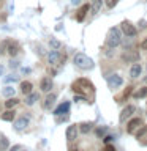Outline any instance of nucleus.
<instances>
[{
    "label": "nucleus",
    "mask_w": 147,
    "mask_h": 151,
    "mask_svg": "<svg viewBox=\"0 0 147 151\" xmlns=\"http://www.w3.org/2000/svg\"><path fill=\"white\" fill-rule=\"evenodd\" d=\"M122 41V33H120V28L117 27H112L111 30L108 32V38H106V42L109 47H117Z\"/></svg>",
    "instance_id": "obj_1"
},
{
    "label": "nucleus",
    "mask_w": 147,
    "mask_h": 151,
    "mask_svg": "<svg viewBox=\"0 0 147 151\" xmlns=\"http://www.w3.org/2000/svg\"><path fill=\"white\" fill-rule=\"evenodd\" d=\"M74 65L81 69H92L93 68V61L84 54H76L74 55Z\"/></svg>",
    "instance_id": "obj_2"
},
{
    "label": "nucleus",
    "mask_w": 147,
    "mask_h": 151,
    "mask_svg": "<svg viewBox=\"0 0 147 151\" xmlns=\"http://www.w3.org/2000/svg\"><path fill=\"white\" fill-rule=\"evenodd\" d=\"M47 61H49V65H60L62 61H65V55L62 54L60 50L52 49L49 54H47Z\"/></svg>",
    "instance_id": "obj_3"
},
{
    "label": "nucleus",
    "mask_w": 147,
    "mask_h": 151,
    "mask_svg": "<svg viewBox=\"0 0 147 151\" xmlns=\"http://www.w3.org/2000/svg\"><path fill=\"white\" fill-rule=\"evenodd\" d=\"M122 83H123V79H122L119 74H112V76H109V77H108L109 88H119Z\"/></svg>",
    "instance_id": "obj_4"
},
{
    "label": "nucleus",
    "mask_w": 147,
    "mask_h": 151,
    "mask_svg": "<svg viewBox=\"0 0 147 151\" xmlns=\"http://www.w3.org/2000/svg\"><path fill=\"white\" fill-rule=\"evenodd\" d=\"M122 32L127 35V38H133V36H136V28H135V25H131L130 22H122Z\"/></svg>",
    "instance_id": "obj_5"
},
{
    "label": "nucleus",
    "mask_w": 147,
    "mask_h": 151,
    "mask_svg": "<svg viewBox=\"0 0 147 151\" xmlns=\"http://www.w3.org/2000/svg\"><path fill=\"white\" fill-rule=\"evenodd\" d=\"M141 124H142L141 118H133V120H130V121H128V124H127V132H130V134H131V132H135V129H136V127H139Z\"/></svg>",
    "instance_id": "obj_6"
},
{
    "label": "nucleus",
    "mask_w": 147,
    "mask_h": 151,
    "mask_svg": "<svg viewBox=\"0 0 147 151\" xmlns=\"http://www.w3.org/2000/svg\"><path fill=\"white\" fill-rule=\"evenodd\" d=\"M135 110H136L135 106H127V107L122 110V113H120V121H125L127 118H130L133 113H135Z\"/></svg>",
    "instance_id": "obj_7"
},
{
    "label": "nucleus",
    "mask_w": 147,
    "mask_h": 151,
    "mask_svg": "<svg viewBox=\"0 0 147 151\" xmlns=\"http://www.w3.org/2000/svg\"><path fill=\"white\" fill-rule=\"evenodd\" d=\"M27 126H28V118H25V116H22V118H19V120L14 121V129L16 131H22V129H25Z\"/></svg>",
    "instance_id": "obj_8"
},
{
    "label": "nucleus",
    "mask_w": 147,
    "mask_h": 151,
    "mask_svg": "<svg viewBox=\"0 0 147 151\" xmlns=\"http://www.w3.org/2000/svg\"><path fill=\"white\" fill-rule=\"evenodd\" d=\"M78 126L76 124H73V126H68L66 127V140H74L76 139V135H78Z\"/></svg>",
    "instance_id": "obj_9"
},
{
    "label": "nucleus",
    "mask_w": 147,
    "mask_h": 151,
    "mask_svg": "<svg viewBox=\"0 0 147 151\" xmlns=\"http://www.w3.org/2000/svg\"><path fill=\"white\" fill-rule=\"evenodd\" d=\"M55 99H57V96H55L54 93L47 94V96H46V99H44V102H43V107H44L46 110H49V109H51V107L55 104Z\"/></svg>",
    "instance_id": "obj_10"
},
{
    "label": "nucleus",
    "mask_w": 147,
    "mask_h": 151,
    "mask_svg": "<svg viewBox=\"0 0 147 151\" xmlns=\"http://www.w3.org/2000/svg\"><path fill=\"white\" fill-rule=\"evenodd\" d=\"M40 88H41V91H51V88H52V80L49 77H44V79H41V83H40Z\"/></svg>",
    "instance_id": "obj_11"
},
{
    "label": "nucleus",
    "mask_w": 147,
    "mask_h": 151,
    "mask_svg": "<svg viewBox=\"0 0 147 151\" xmlns=\"http://www.w3.org/2000/svg\"><path fill=\"white\" fill-rule=\"evenodd\" d=\"M141 73H142V68H141V65H139V63H135V65L131 66V69H130V76H131L133 79L139 77Z\"/></svg>",
    "instance_id": "obj_12"
},
{
    "label": "nucleus",
    "mask_w": 147,
    "mask_h": 151,
    "mask_svg": "<svg viewBox=\"0 0 147 151\" xmlns=\"http://www.w3.org/2000/svg\"><path fill=\"white\" fill-rule=\"evenodd\" d=\"M68 110H70V102H63V104H60V106L54 110V115H62V113H68Z\"/></svg>",
    "instance_id": "obj_13"
},
{
    "label": "nucleus",
    "mask_w": 147,
    "mask_h": 151,
    "mask_svg": "<svg viewBox=\"0 0 147 151\" xmlns=\"http://www.w3.org/2000/svg\"><path fill=\"white\" fill-rule=\"evenodd\" d=\"M90 9V6L89 5H82L79 9H78V16H76V19L81 22V21H84V17H85V14H87V11Z\"/></svg>",
    "instance_id": "obj_14"
},
{
    "label": "nucleus",
    "mask_w": 147,
    "mask_h": 151,
    "mask_svg": "<svg viewBox=\"0 0 147 151\" xmlns=\"http://www.w3.org/2000/svg\"><path fill=\"white\" fill-rule=\"evenodd\" d=\"M101 6H103V0H92V6H90V9H92V14L100 13Z\"/></svg>",
    "instance_id": "obj_15"
},
{
    "label": "nucleus",
    "mask_w": 147,
    "mask_h": 151,
    "mask_svg": "<svg viewBox=\"0 0 147 151\" xmlns=\"http://www.w3.org/2000/svg\"><path fill=\"white\" fill-rule=\"evenodd\" d=\"M38 101V93H28L27 98H25V104L27 106H33Z\"/></svg>",
    "instance_id": "obj_16"
},
{
    "label": "nucleus",
    "mask_w": 147,
    "mask_h": 151,
    "mask_svg": "<svg viewBox=\"0 0 147 151\" xmlns=\"http://www.w3.org/2000/svg\"><path fill=\"white\" fill-rule=\"evenodd\" d=\"M0 116H2L3 121H13L14 116H16V113H14V110H7L5 113H2Z\"/></svg>",
    "instance_id": "obj_17"
},
{
    "label": "nucleus",
    "mask_w": 147,
    "mask_h": 151,
    "mask_svg": "<svg viewBox=\"0 0 147 151\" xmlns=\"http://www.w3.org/2000/svg\"><path fill=\"white\" fill-rule=\"evenodd\" d=\"M122 58L125 61H136L138 58H139V55H138L136 52H131V54H130V52H127V54H123Z\"/></svg>",
    "instance_id": "obj_18"
},
{
    "label": "nucleus",
    "mask_w": 147,
    "mask_h": 151,
    "mask_svg": "<svg viewBox=\"0 0 147 151\" xmlns=\"http://www.w3.org/2000/svg\"><path fill=\"white\" fill-rule=\"evenodd\" d=\"M7 52H8V54L11 55V57L16 55L17 52H19V47H17L16 42H14V44H13V42H8V49H7Z\"/></svg>",
    "instance_id": "obj_19"
},
{
    "label": "nucleus",
    "mask_w": 147,
    "mask_h": 151,
    "mask_svg": "<svg viewBox=\"0 0 147 151\" xmlns=\"http://www.w3.org/2000/svg\"><path fill=\"white\" fill-rule=\"evenodd\" d=\"M92 123H82V124H79V127H78V129L81 131V132H82V134H87V132H90V131H92Z\"/></svg>",
    "instance_id": "obj_20"
},
{
    "label": "nucleus",
    "mask_w": 147,
    "mask_h": 151,
    "mask_svg": "<svg viewBox=\"0 0 147 151\" xmlns=\"http://www.w3.org/2000/svg\"><path fill=\"white\" fill-rule=\"evenodd\" d=\"M21 91H22L24 94L32 93V83H30V82H22V83H21Z\"/></svg>",
    "instance_id": "obj_21"
},
{
    "label": "nucleus",
    "mask_w": 147,
    "mask_h": 151,
    "mask_svg": "<svg viewBox=\"0 0 147 151\" xmlns=\"http://www.w3.org/2000/svg\"><path fill=\"white\" fill-rule=\"evenodd\" d=\"M49 46H51L54 50H60V47H62V42H60L59 40H55V38H51V40H49Z\"/></svg>",
    "instance_id": "obj_22"
},
{
    "label": "nucleus",
    "mask_w": 147,
    "mask_h": 151,
    "mask_svg": "<svg viewBox=\"0 0 147 151\" xmlns=\"http://www.w3.org/2000/svg\"><path fill=\"white\" fill-rule=\"evenodd\" d=\"M135 98H136V99L147 98V87H142V88H139V90H138V91L135 93Z\"/></svg>",
    "instance_id": "obj_23"
},
{
    "label": "nucleus",
    "mask_w": 147,
    "mask_h": 151,
    "mask_svg": "<svg viewBox=\"0 0 147 151\" xmlns=\"http://www.w3.org/2000/svg\"><path fill=\"white\" fill-rule=\"evenodd\" d=\"M14 91H16V90H14L13 87H5L2 90V94H3V96H7V98H11V96H14Z\"/></svg>",
    "instance_id": "obj_24"
},
{
    "label": "nucleus",
    "mask_w": 147,
    "mask_h": 151,
    "mask_svg": "<svg viewBox=\"0 0 147 151\" xmlns=\"http://www.w3.org/2000/svg\"><path fill=\"white\" fill-rule=\"evenodd\" d=\"M8 139L7 137H0V151H7L8 150Z\"/></svg>",
    "instance_id": "obj_25"
},
{
    "label": "nucleus",
    "mask_w": 147,
    "mask_h": 151,
    "mask_svg": "<svg viewBox=\"0 0 147 151\" xmlns=\"http://www.w3.org/2000/svg\"><path fill=\"white\" fill-rule=\"evenodd\" d=\"M19 102V99H16V98H9L8 99V101L7 102H5V106H7V109H11V107H14V106H16V104Z\"/></svg>",
    "instance_id": "obj_26"
},
{
    "label": "nucleus",
    "mask_w": 147,
    "mask_h": 151,
    "mask_svg": "<svg viewBox=\"0 0 147 151\" xmlns=\"http://www.w3.org/2000/svg\"><path fill=\"white\" fill-rule=\"evenodd\" d=\"M5 80V82H7V83H14V82H17V80H19V76H14V74H11V76H7V77H5L3 79Z\"/></svg>",
    "instance_id": "obj_27"
},
{
    "label": "nucleus",
    "mask_w": 147,
    "mask_h": 151,
    "mask_svg": "<svg viewBox=\"0 0 147 151\" xmlns=\"http://www.w3.org/2000/svg\"><path fill=\"white\" fill-rule=\"evenodd\" d=\"M8 42H9V41H3L2 44H0V55L7 52V49H8Z\"/></svg>",
    "instance_id": "obj_28"
},
{
    "label": "nucleus",
    "mask_w": 147,
    "mask_h": 151,
    "mask_svg": "<svg viewBox=\"0 0 147 151\" xmlns=\"http://www.w3.org/2000/svg\"><path fill=\"white\" fill-rule=\"evenodd\" d=\"M106 132H108V127H98V129H97V135L101 137V135L106 134Z\"/></svg>",
    "instance_id": "obj_29"
},
{
    "label": "nucleus",
    "mask_w": 147,
    "mask_h": 151,
    "mask_svg": "<svg viewBox=\"0 0 147 151\" xmlns=\"http://www.w3.org/2000/svg\"><path fill=\"white\" fill-rule=\"evenodd\" d=\"M117 2H119V0H106V5H108L109 8H114L117 5Z\"/></svg>",
    "instance_id": "obj_30"
},
{
    "label": "nucleus",
    "mask_w": 147,
    "mask_h": 151,
    "mask_svg": "<svg viewBox=\"0 0 147 151\" xmlns=\"http://www.w3.org/2000/svg\"><path fill=\"white\" fill-rule=\"evenodd\" d=\"M131 90H133V87H128L127 90H125V93H123V98H128L131 94Z\"/></svg>",
    "instance_id": "obj_31"
},
{
    "label": "nucleus",
    "mask_w": 147,
    "mask_h": 151,
    "mask_svg": "<svg viewBox=\"0 0 147 151\" xmlns=\"http://www.w3.org/2000/svg\"><path fill=\"white\" fill-rule=\"evenodd\" d=\"M57 116H59V118H57V123H62V121H66V120H68V116H60V115H57Z\"/></svg>",
    "instance_id": "obj_32"
},
{
    "label": "nucleus",
    "mask_w": 147,
    "mask_h": 151,
    "mask_svg": "<svg viewBox=\"0 0 147 151\" xmlns=\"http://www.w3.org/2000/svg\"><path fill=\"white\" fill-rule=\"evenodd\" d=\"M112 139H114V137H112V135H106V137H104V139H103V140H104V143H109V142H111Z\"/></svg>",
    "instance_id": "obj_33"
},
{
    "label": "nucleus",
    "mask_w": 147,
    "mask_h": 151,
    "mask_svg": "<svg viewBox=\"0 0 147 151\" xmlns=\"http://www.w3.org/2000/svg\"><path fill=\"white\" fill-rule=\"evenodd\" d=\"M141 49H147V38L141 42Z\"/></svg>",
    "instance_id": "obj_34"
},
{
    "label": "nucleus",
    "mask_w": 147,
    "mask_h": 151,
    "mask_svg": "<svg viewBox=\"0 0 147 151\" xmlns=\"http://www.w3.org/2000/svg\"><path fill=\"white\" fill-rule=\"evenodd\" d=\"M104 151H116V150H114V146H111V145H106V148H104Z\"/></svg>",
    "instance_id": "obj_35"
},
{
    "label": "nucleus",
    "mask_w": 147,
    "mask_h": 151,
    "mask_svg": "<svg viewBox=\"0 0 147 151\" xmlns=\"http://www.w3.org/2000/svg\"><path fill=\"white\" fill-rule=\"evenodd\" d=\"M70 2L73 3V5H79V3H81V0H70Z\"/></svg>",
    "instance_id": "obj_36"
},
{
    "label": "nucleus",
    "mask_w": 147,
    "mask_h": 151,
    "mask_svg": "<svg viewBox=\"0 0 147 151\" xmlns=\"http://www.w3.org/2000/svg\"><path fill=\"white\" fill-rule=\"evenodd\" d=\"M17 150H19V146H17V145H14V146H13V148L9 150V151H17Z\"/></svg>",
    "instance_id": "obj_37"
},
{
    "label": "nucleus",
    "mask_w": 147,
    "mask_h": 151,
    "mask_svg": "<svg viewBox=\"0 0 147 151\" xmlns=\"http://www.w3.org/2000/svg\"><path fill=\"white\" fill-rule=\"evenodd\" d=\"M2 74H3V66L0 65V76H2Z\"/></svg>",
    "instance_id": "obj_38"
},
{
    "label": "nucleus",
    "mask_w": 147,
    "mask_h": 151,
    "mask_svg": "<svg viewBox=\"0 0 147 151\" xmlns=\"http://www.w3.org/2000/svg\"><path fill=\"white\" fill-rule=\"evenodd\" d=\"M71 151H78V150H71Z\"/></svg>",
    "instance_id": "obj_39"
},
{
    "label": "nucleus",
    "mask_w": 147,
    "mask_h": 151,
    "mask_svg": "<svg viewBox=\"0 0 147 151\" xmlns=\"http://www.w3.org/2000/svg\"><path fill=\"white\" fill-rule=\"evenodd\" d=\"M2 2H3V0H0V3H2Z\"/></svg>",
    "instance_id": "obj_40"
}]
</instances>
